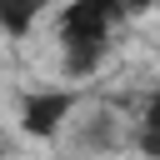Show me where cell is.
<instances>
[{
  "label": "cell",
  "mask_w": 160,
  "mask_h": 160,
  "mask_svg": "<svg viewBox=\"0 0 160 160\" xmlns=\"http://www.w3.org/2000/svg\"><path fill=\"white\" fill-rule=\"evenodd\" d=\"M125 20V10L115 0H75L55 15V35H60V70L65 80H90L115 40V25Z\"/></svg>",
  "instance_id": "obj_1"
},
{
  "label": "cell",
  "mask_w": 160,
  "mask_h": 160,
  "mask_svg": "<svg viewBox=\"0 0 160 160\" xmlns=\"http://www.w3.org/2000/svg\"><path fill=\"white\" fill-rule=\"evenodd\" d=\"M80 105V85H40V90H25L20 100V130L30 140H55L65 130V120L75 115Z\"/></svg>",
  "instance_id": "obj_2"
},
{
  "label": "cell",
  "mask_w": 160,
  "mask_h": 160,
  "mask_svg": "<svg viewBox=\"0 0 160 160\" xmlns=\"http://www.w3.org/2000/svg\"><path fill=\"white\" fill-rule=\"evenodd\" d=\"M35 20H40V0H30V5H5V0H0V25H5L15 40H25Z\"/></svg>",
  "instance_id": "obj_3"
},
{
  "label": "cell",
  "mask_w": 160,
  "mask_h": 160,
  "mask_svg": "<svg viewBox=\"0 0 160 160\" xmlns=\"http://www.w3.org/2000/svg\"><path fill=\"white\" fill-rule=\"evenodd\" d=\"M135 150L145 160H160V130H135Z\"/></svg>",
  "instance_id": "obj_4"
},
{
  "label": "cell",
  "mask_w": 160,
  "mask_h": 160,
  "mask_svg": "<svg viewBox=\"0 0 160 160\" xmlns=\"http://www.w3.org/2000/svg\"><path fill=\"white\" fill-rule=\"evenodd\" d=\"M140 130H160V90L145 100V115H140Z\"/></svg>",
  "instance_id": "obj_5"
}]
</instances>
